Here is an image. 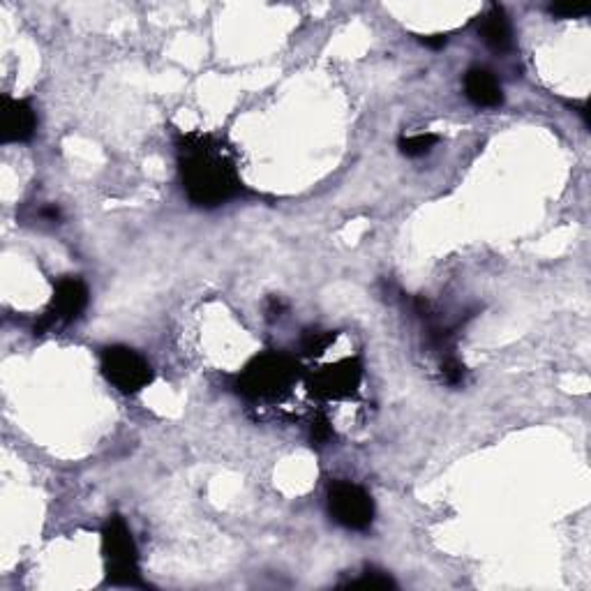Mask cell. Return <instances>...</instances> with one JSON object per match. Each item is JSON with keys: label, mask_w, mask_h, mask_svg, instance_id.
Returning <instances> with one entry per match:
<instances>
[{"label": "cell", "mask_w": 591, "mask_h": 591, "mask_svg": "<svg viewBox=\"0 0 591 591\" xmlns=\"http://www.w3.org/2000/svg\"><path fill=\"white\" fill-rule=\"evenodd\" d=\"M361 365L358 361H342L321 370L312 379V393L326 400H342L349 398L361 384Z\"/></svg>", "instance_id": "cell-7"}, {"label": "cell", "mask_w": 591, "mask_h": 591, "mask_svg": "<svg viewBox=\"0 0 591 591\" xmlns=\"http://www.w3.org/2000/svg\"><path fill=\"white\" fill-rule=\"evenodd\" d=\"M421 42L425 44V47H430V49H444L446 42H448V37L446 35H423Z\"/></svg>", "instance_id": "cell-17"}, {"label": "cell", "mask_w": 591, "mask_h": 591, "mask_svg": "<svg viewBox=\"0 0 591 591\" xmlns=\"http://www.w3.org/2000/svg\"><path fill=\"white\" fill-rule=\"evenodd\" d=\"M178 162L187 199L194 206L215 208L241 190L234 153L213 134L183 137L178 144Z\"/></svg>", "instance_id": "cell-1"}, {"label": "cell", "mask_w": 591, "mask_h": 591, "mask_svg": "<svg viewBox=\"0 0 591 591\" xmlns=\"http://www.w3.org/2000/svg\"><path fill=\"white\" fill-rule=\"evenodd\" d=\"M465 93L469 102H474L481 109H497L504 102L497 77L483 67H471L465 74Z\"/></svg>", "instance_id": "cell-9"}, {"label": "cell", "mask_w": 591, "mask_h": 591, "mask_svg": "<svg viewBox=\"0 0 591 591\" xmlns=\"http://www.w3.org/2000/svg\"><path fill=\"white\" fill-rule=\"evenodd\" d=\"M437 141H439L437 134L425 132V134H414V137H402L398 141V148L400 153L407 157H421V155H428L432 148L437 146Z\"/></svg>", "instance_id": "cell-11"}, {"label": "cell", "mask_w": 591, "mask_h": 591, "mask_svg": "<svg viewBox=\"0 0 591 591\" xmlns=\"http://www.w3.org/2000/svg\"><path fill=\"white\" fill-rule=\"evenodd\" d=\"M0 114H3L5 144H24V141L33 139V134L37 130V116L31 102L3 97V102H0Z\"/></svg>", "instance_id": "cell-8"}, {"label": "cell", "mask_w": 591, "mask_h": 591, "mask_svg": "<svg viewBox=\"0 0 591 591\" xmlns=\"http://www.w3.org/2000/svg\"><path fill=\"white\" fill-rule=\"evenodd\" d=\"M349 587H379V589H388V587H395V580L388 573H384V571H374V568H370V571L363 573V578L351 580Z\"/></svg>", "instance_id": "cell-12"}, {"label": "cell", "mask_w": 591, "mask_h": 591, "mask_svg": "<svg viewBox=\"0 0 591 591\" xmlns=\"http://www.w3.org/2000/svg\"><path fill=\"white\" fill-rule=\"evenodd\" d=\"M331 439H333V428H331V423L326 421V418H321V421L312 423V441H314V444L324 446Z\"/></svg>", "instance_id": "cell-16"}, {"label": "cell", "mask_w": 591, "mask_h": 591, "mask_svg": "<svg viewBox=\"0 0 591 591\" xmlns=\"http://www.w3.org/2000/svg\"><path fill=\"white\" fill-rule=\"evenodd\" d=\"M296 363L282 354H264L248 365L238 377V393L252 400L278 398L294 384Z\"/></svg>", "instance_id": "cell-3"}, {"label": "cell", "mask_w": 591, "mask_h": 591, "mask_svg": "<svg viewBox=\"0 0 591 591\" xmlns=\"http://www.w3.org/2000/svg\"><path fill=\"white\" fill-rule=\"evenodd\" d=\"M328 511L338 525L363 531L374 520V501L361 485L338 481L328 490Z\"/></svg>", "instance_id": "cell-5"}, {"label": "cell", "mask_w": 591, "mask_h": 591, "mask_svg": "<svg viewBox=\"0 0 591 591\" xmlns=\"http://www.w3.org/2000/svg\"><path fill=\"white\" fill-rule=\"evenodd\" d=\"M333 340H335V335L310 331L308 335H305L303 347H305V351H308V354H321V351H324Z\"/></svg>", "instance_id": "cell-14"}, {"label": "cell", "mask_w": 591, "mask_h": 591, "mask_svg": "<svg viewBox=\"0 0 591 591\" xmlns=\"http://www.w3.org/2000/svg\"><path fill=\"white\" fill-rule=\"evenodd\" d=\"M102 374L121 393H139L153 381V368L130 347H109L102 354Z\"/></svg>", "instance_id": "cell-4"}, {"label": "cell", "mask_w": 591, "mask_h": 591, "mask_svg": "<svg viewBox=\"0 0 591 591\" xmlns=\"http://www.w3.org/2000/svg\"><path fill=\"white\" fill-rule=\"evenodd\" d=\"M102 552L107 582L116 587H146L139 571L137 543L121 515H111L102 529Z\"/></svg>", "instance_id": "cell-2"}, {"label": "cell", "mask_w": 591, "mask_h": 591, "mask_svg": "<svg viewBox=\"0 0 591 591\" xmlns=\"http://www.w3.org/2000/svg\"><path fill=\"white\" fill-rule=\"evenodd\" d=\"M88 305V287L84 280L79 278H63L56 284L54 298H51V305L40 324L35 326V333H44L47 328L56 324H70V321L79 319L84 314Z\"/></svg>", "instance_id": "cell-6"}, {"label": "cell", "mask_w": 591, "mask_h": 591, "mask_svg": "<svg viewBox=\"0 0 591 591\" xmlns=\"http://www.w3.org/2000/svg\"><path fill=\"white\" fill-rule=\"evenodd\" d=\"M441 372H444V379L446 384L451 386H458L462 379H465V365L460 361H455V358H448V361L441 365Z\"/></svg>", "instance_id": "cell-15"}, {"label": "cell", "mask_w": 591, "mask_h": 591, "mask_svg": "<svg viewBox=\"0 0 591 591\" xmlns=\"http://www.w3.org/2000/svg\"><path fill=\"white\" fill-rule=\"evenodd\" d=\"M476 31L490 49L508 51L513 47L511 21H508L506 12L501 10L499 5H490L488 12L481 14V17L476 19Z\"/></svg>", "instance_id": "cell-10"}, {"label": "cell", "mask_w": 591, "mask_h": 591, "mask_svg": "<svg viewBox=\"0 0 591 591\" xmlns=\"http://www.w3.org/2000/svg\"><path fill=\"white\" fill-rule=\"evenodd\" d=\"M589 12V5L582 3H559V5H550V14L559 19H575V17H585Z\"/></svg>", "instance_id": "cell-13"}]
</instances>
